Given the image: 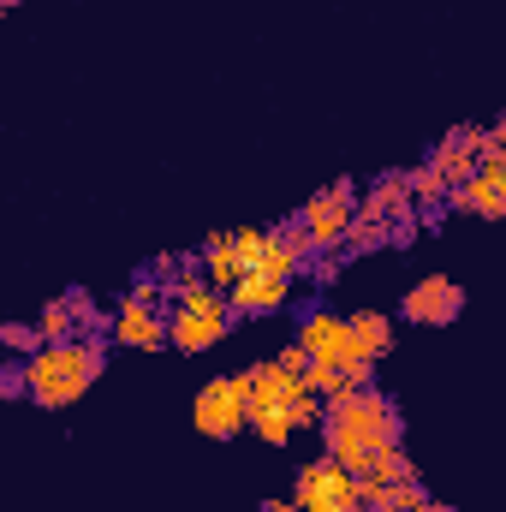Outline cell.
<instances>
[{
    "label": "cell",
    "mask_w": 506,
    "mask_h": 512,
    "mask_svg": "<svg viewBox=\"0 0 506 512\" xmlns=\"http://www.w3.org/2000/svg\"><path fill=\"white\" fill-rule=\"evenodd\" d=\"M322 441H328V453H334L352 477H370L381 453H399V447H405V417H399V405H393L387 393L364 387V393L328 405Z\"/></svg>",
    "instance_id": "6da1fadb"
},
{
    "label": "cell",
    "mask_w": 506,
    "mask_h": 512,
    "mask_svg": "<svg viewBox=\"0 0 506 512\" xmlns=\"http://www.w3.org/2000/svg\"><path fill=\"white\" fill-rule=\"evenodd\" d=\"M102 370H108V352H102V340H90V334L60 340V346H42V352L30 358V405L66 411V405H78L90 387L102 382Z\"/></svg>",
    "instance_id": "7a4b0ae2"
},
{
    "label": "cell",
    "mask_w": 506,
    "mask_h": 512,
    "mask_svg": "<svg viewBox=\"0 0 506 512\" xmlns=\"http://www.w3.org/2000/svg\"><path fill=\"white\" fill-rule=\"evenodd\" d=\"M167 328H173V352H209V346H221L227 328H233V298L215 292L203 274H185L179 292H173Z\"/></svg>",
    "instance_id": "3957f363"
},
{
    "label": "cell",
    "mask_w": 506,
    "mask_h": 512,
    "mask_svg": "<svg viewBox=\"0 0 506 512\" xmlns=\"http://www.w3.org/2000/svg\"><path fill=\"white\" fill-rule=\"evenodd\" d=\"M358 215H364L358 185H352V179H334V185H322V191L298 209V227L310 233L316 251L328 256V251H346V233L358 227Z\"/></svg>",
    "instance_id": "277c9868"
},
{
    "label": "cell",
    "mask_w": 506,
    "mask_h": 512,
    "mask_svg": "<svg viewBox=\"0 0 506 512\" xmlns=\"http://www.w3.org/2000/svg\"><path fill=\"white\" fill-rule=\"evenodd\" d=\"M298 346L310 352V364H334V370H352L370 382V358L358 352V334H352V316H334V310H304L298 322Z\"/></svg>",
    "instance_id": "5b68a950"
},
{
    "label": "cell",
    "mask_w": 506,
    "mask_h": 512,
    "mask_svg": "<svg viewBox=\"0 0 506 512\" xmlns=\"http://www.w3.org/2000/svg\"><path fill=\"white\" fill-rule=\"evenodd\" d=\"M191 429L209 435V441H239V435L251 429V399H245L239 376H215V382L197 387V399H191Z\"/></svg>",
    "instance_id": "8992f818"
},
{
    "label": "cell",
    "mask_w": 506,
    "mask_h": 512,
    "mask_svg": "<svg viewBox=\"0 0 506 512\" xmlns=\"http://www.w3.org/2000/svg\"><path fill=\"white\" fill-rule=\"evenodd\" d=\"M292 501L304 512H364V489H358V477H352L334 453H322V459H310V465L298 471Z\"/></svg>",
    "instance_id": "52a82bcc"
},
{
    "label": "cell",
    "mask_w": 506,
    "mask_h": 512,
    "mask_svg": "<svg viewBox=\"0 0 506 512\" xmlns=\"http://www.w3.org/2000/svg\"><path fill=\"white\" fill-rule=\"evenodd\" d=\"M399 316L417 322V328H447V322L465 316V286H459L453 274H429V280H417V286L399 298Z\"/></svg>",
    "instance_id": "ba28073f"
},
{
    "label": "cell",
    "mask_w": 506,
    "mask_h": 512,
    "mask_svg": "<svg viewBox=\"0 0 506 512\" xmlns=\"http://www.w3.org/2000/svg\"><path fill=\"white\" fill-rule=\"evenodd\" d=\"M447 209L477 215V221H506V155H483L465 185H453Z\"/></svg>",
    "instance_id": "9c48e42d"
},
{
    "label": "cell",
    "mask_w": 506,
    "mask_h": 512,
    "mask_svg": "<svg viewBox=\"0 0 506 512\" xmlns=\"http://www.w3.org/2000/svg\"><path fill=\"white\" fill-rule=\"evenodd\" d=\"M114 346H126V352H161V346H173L167 310L120 298V310H114Z\"/></svg>",
    "instance_id": "30bf717a"
},
{
    "label": "cell",
    "mask_w": 506,
    "mask_h": 512,
    "mask_svg": "<svg viewBox=\"0 0 506 512\" xmlns=\"http://www.w3.org/2000/svg\"><path fill=\"white\" fill-rule=\"evenodd\" d=\"M286 292H292V280H286V274L251 268L227 298H233V316H274V310H286Z\"/></svg>",
    "instance_id": "8fae6325"
},
{
    "label": "cell",
    "mask_w": 506,
    "mask_h": 512,
    "mask_svg": "<svg viewBox=\"0 0 506 512\" xmlns=\"http://www.w3.org/2000/svg\"><path fill=\"white\" fill-rule=\"evenodd\" d=\"M239 387H245L251 411H262V405H280L286 393H298L304 376H298V370H286L280 358H262V364H245V370H239Z\"/></svg>",
    "instance_id": "7c38bea8"
},
{
    "label": "cell",
    "mask_w": 506,
    "mask_h": 512,
    "mask_svg": "<svg viewBox=\"0 0 506 512\" xmlns=\"http://www.w3.org/2000/svg\"><path fill=\"white\" fill-rule=\"evenodd\" d=\"M441 173H447V185H465L471 173H477V161H483V131L477 126H453L441 143H435V155H429Z\"/></svg>",
    "instance_id": "4fadbf2b"
},
{
    "label": "cell",
    "mask_w": 506,
    "mask_h": 512,
    "mask_svg": "<svg viewBox=\"0 0 506 512\" xmlns=\"http://www.w3.org/2000/svg\"><path fill=\"white\" fill-rule=\"evenodd\" d=\"M203 280L215 286V292H233L251 268H245V256H239V245H233V233H209V245H203Z\"/></svg>",
    "instance_id": "5bb4252c"
},
{
    "label": "cell",
    "mask_w": 506,
    "mask_h": 512,
    "mask_svg": "<svg viewBox=\"0 0 506 512\" xmlns=\"http://www.w3.org/2000/svg\"><path fill=\"white\" fill-rule=\"evenodd\" d=\"M364 215H370V221H399V215H417L411 179H405V173H381L376 185L364 191Z\"/></svg>",
    "instance_id": "9a60e30c"
},
{
    "label": "cell",
    "mask_w": 506,
    "mask_h": 512,
    "mask_svg": "<svg viewBox=\"0 0 506 512\" xmlns=\"http://www.w3.org/2000/svg\"><path fill=\"white\" fill-rule=\"evenodd\" d=\"M358 489H364V512H417L423 501H429L423 477H411V483H376V477H358Z\"/></svg>",
    "instance_id": "2e32d148"
},
{
    "label": "cell",
    "mask_w": 506,
    "mask_h": 512,
    "mask_svg": "<svg viewBox=\"0 0 506 512\" xmlns=\"http://www.w3.org/2000/svg\"><path fill=\"white\" fill-rule=\"evenodd\" d=\"M352 334H358V352L381 364L387 352H393V322L381 316V310H352Z\"/></svg>",
    "instance_id": "e0dca14e"
},
{
    "label": "cell",
    "mask_w": 506,
    "mask_h": 512,
    "mask_svg": "<svg viewBox=\"0 0 506 512\" xmlns=\"http://www.w3.org/2000/svg\"><path fill=\"white\" fill-rule=\"evenodd\" d=\"M36 322H42L48 346H60V340H78V310H72V298H48V304L36 310Z\"/></svg>",
    "instance_id": "ac0fdd59"
},
{
    "label": "cell",
    "mask_w": 506,
    "mask_h": 512,
    "mask_svg": "<svg viewBox=\"0 0 506 512\" xmlns=\"http://www.w3.org/2000/svg\"><path fill=\"white\" fill-rule=\"evenodd\" d=\"M0 346L12 358H36L48 346V334H42V322H0Z\"/></svg>",
    "instance_id": "d6986e66"
},
{
    "label": "cell",
    "mask_w": 506,
    "mask_h": 512,
    "mask_svg": "<svg viewBox=\"0 0 506 512\" xmlns=\"http://www.w3.org/2000/svg\"><path fill=\"white\" fill-rule=\"evenodd\" d=\"M387 245H393V221H370V215H358V227L346 233V256L387 251Z\"/></svg>",
    "instance_id": "ffe728a7"
},
{
    "label": "cell",
    "mask_w": 506,
    "mask_h": 512,
    "mask_svg": "<svg viewBox=\"0 0 506 512\" xmlns=\"http://www.w3.org/2000/svg\"><path fill=\"white\" fill-rule=\"evenodd\" d=\"M233 245H239V256H245V268H268L274 233H268V227H239V233H233Z\"/></svg>",
    "instance_id": "44dd1931"
},
{
    "label": "cell",
    "mask_w": 506,
    "mask_h": 512,
    "mask_svg": "<svg viewBox=\"0 0 506 512\" xmlns=\"http://www.w3.org/2000/svg\"><path fill=\"white\" fill-rule=\"evenodd\" d=\"M256 512H304V507H298V501H262Z\"/></svg>",
    "instance_id": "7402d4cb"
},
{
    "label": "cell",
    "mask_w": 506,
    "mask_h": 512,
    "mask_svg": "<svg viewBox=\"0 0 506 512\" xmlns=\"http://www.w3.org/2000/svg\"><path fill=\"white\" fill-rule=\"evenodd\" d=\"M417 512H459V507H447V501H423Z\"/></svg>",
    "instance_id": "603a6c76"
},
{
    "label": "cell",
    "mask_w": 506,
    "mask_h": 512,
    "mask_svg": "<svg viewBox=\"0 0 506 512\" xmlns=\"http://www.w3.org/2000/svg\"><path fill=\"white\" fill-rule=\"evenodd\" d=\"M0 6H18V0H0Z\"/></svg>",
    "instance_id": "cb8c5ba5"
}]
</instances>
